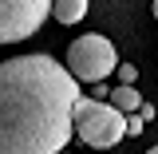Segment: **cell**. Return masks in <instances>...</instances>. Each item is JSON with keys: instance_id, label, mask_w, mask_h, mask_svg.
<instances>
[{"instance_id": "10", "label": "cell", "mask_w": 158, "mask_h": 154, "mask_svg": "<svg viewBox=\"0 0 158 154\" xmlns=\"http://www.w3.org/2000/svg\"><path fill=\"white\" fill-rule=\"evenodd\" d=\"M154 20H158V0H154Z\"/></svg>"}, {"instance_id": "4", "label": "cell", "mask_w": 158, "mask_h": 154, "mask_svg": "<svg viewBox=\"0 0 158 154\" xmlns=\"http://www.w3.org/2000/svg\"><path fill=\"white\" fill-rule=\"evenodd\" d=\"M52 12V0H0V44L36 36Z\"/></svg>"}, {"instance_id": "7", "label": "cell", "mask_w": 158, "mask_h": 154, "mask_svg": "<svg viewBox=\"0 0 158 154\" xmlns=\"http://www.w3.org/2000/svg\"><path fill=\"white\" fill-rule=\"evenodd\" d=\"M146 127H142V115L138 111H131V119H127V135H142Z\"/></svg>"}, {"instance_id": "11", "label": "cell", "mask_w": 158, "mask_h": 154, "mask_svg": "<svg viewBox=\"0 0 158 154\" xmlns=\"http://www.w3.org/2000/svg\"><path fill=\"white\" fill-rule=\"evenodd\" d=\"M150 154H158V146H150Z\"/></svg>"}, {"instance_id": "2", "label": "cell", "mask_w": 158, "mask_h": 154, "mask_svg": "<svg viewBox=\"0 0 158 154\" xmlns=\"http://www.w3.org/2000/svg\"><path fill=\"white\" fill-rule=\"evenodd\" d=\"M71 131H75L87 146H118L127 138V111H118L115 103H103L95 95H79L71 107Z\"/></svg>"}, {"instance_id": "9", "label": "cell", "mask_w": 158, "mask_h": 154, "mask_svg": "<svg viewBox=\"0 0 158 154\" xmlns=\"http://www.w3.org/2000/svg\"><path fill=\"white\" fill-rule=\"evenodd\" d=\"M138 115H142V123H150V119H154V107H150V103H138Z\"/></svg>"}, {"instance_id": "5", "label": "cell", "mask_w": 158, "mask_h": 154, "mask_svg": "<svg viewBox=\"0 0 158 154\" xmlns=\"http://www.w3.org/2000/svg\"><path fill=\"white\" fill-rule=\"evenodd\" d=\"M52 16L59 24H79L87 16V0H52Z\"/></svg>"}, {"instance_id": "8", "label": "cell", "mask_w": 158, "mask_h": 154, "mask_svg": "<svg viewBox=\"0 0 158 154\" xmlns=\"http://www.w3.org/2000/svg\"><path fill=\"white\" fill-rule=\"evenodd\" d=\"M115 71H118V79H123V83H135V75H138V71L131 67V63H118Z\"/></svg>"}, {"instance_id": "3", "label": "cell", "mask_w": 158, "mask_h": 154, "mask_svg": "<svg viewBox=\"0 0 158 154\" xmlns=\"http://www.w3.org/2000/svg\"><path fill=\"white\" fill-rule=\"evenodd\" d=\"M118 67V52L115 44L99 32H87L79 36L71 48H67V71L79 79V83H95V79H107Z\"/></svg>"}, {"instance_id": "6", "label": "cell", "mask_w": 158, "mask_h": 154, "mask_svg": "<svg viewBox=\"0 0 158 154\" xmlns=\"http://www.w3.org/2000/svg\"><path fill=\"white\" fill-rule=\"evenodd\" d=\"M107 95H111V103H115L118 111H127V115L138 111V103H142V95L135 91V83H118L115 91H107Z\"/></svg>"}, {"instance_id": "1", "label": "cell", "mask_w": 158, "mask_h": 154, "mask_svg": "<svg viewBox=\"0 0 158 154\" xmlns=\"http://www.w3.org/2000/svg\"><path fill=\"white\" fill-rule=\"evenodd\" d=\"M79 79L67 63L16 56L0 63V154H56L71 142Z\"/></svg>"}]
</instances>
